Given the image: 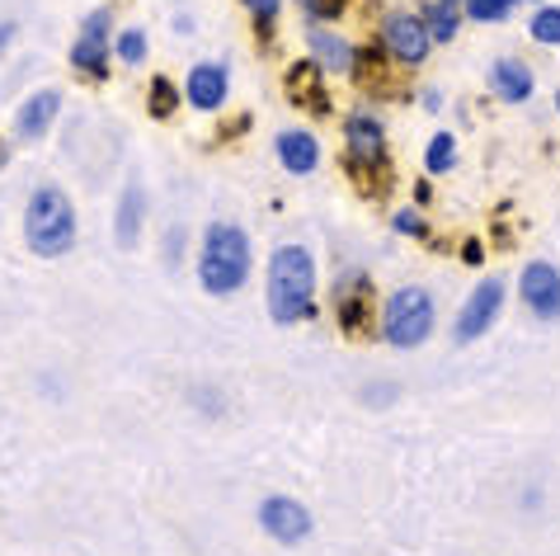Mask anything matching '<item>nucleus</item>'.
<instances>
[{
    "instance_id": "f8f14e48",
    "label": "nucleus",
    "mask_w": 560,
    "mask_h": 556,
    "mask_svg": "<svg viewBox=\"0 0 560 556\" xmlns=\"http://www.w3.org/2000/svg\"><path fill=\"white\" fill-rule=\"evenodd\" d=\"M226 90H231V76L222 61H198V67H189V81H184V100L194 104V109H222L226 104Z\"/></svg>"
},
{
    "instance_id": "dca6fc26",
    "label": "nucleus",
    "mask_w": 560,
    "mask_h": 556,
    "mask_svg": "<svg viewBox=\"0 0 560 556\" xmlns=\"http://www.w3.org/2000/svg\"><path fill=\"white\" fill-rule=\"evenodd\" d=\"M57 109H61V90H38V95H28L20 104V118H14V128H20L24 142H38V137L52 128Z\"/></svg>"
},
{
    "instance_id": "4468645a",
    "label": "nucleus",
    "mask_w": 560,
    "mask_h": 556,
    "mask_svg": "<svg viewBox=\"0 0 560 556\" xmlns=\"http://www.w3.org/2000/svg\"><path fill=\"white\" fill-rule=\"evenodd\" d=\"M306 43H311V61H316L320 71H339V76H353V57H358V48L349 38H339V34H330V28H306Z\"/></svg>"
},
{
    "instance_id": "9d476101",
    "label": "nucleus",
    "mask_w": 560,
    "mask_h": 556,
    "mask_svg": "<svg viewBox=\"0 0 560 556\" xmlns=\"http://www.w3.org/2000/svg\"><path fill=\"white\" fill-rule=\"evenodd\" d=\"M114 14L108 10H95L90 20L81 24V34H75V43H71V61L81 67L85 76H104L108 71V53H114Z\"/></svg>"
},
{
    "instance_id": "39448f33",
    "label": "nucleus",
    "mask_w": 560,
    "mask_h": 556,
    "mask_svg": "<svg viewBox=\"0 0 560 556\" xmlns=\"http://www.w3.org/2000/svg\"><path fill=\"white\" fill-rule=\"evenodd\" d=\"M504 298H509V292H504V278H486V283H476L471 298L462 302V312H457V321H453V339H457V345H471V339L486 335L494 321H500Z\"/></svg>"
},
{
    "instance_id": "423d86ee",
    "label": "nucleus",
    "mask_w": 560,
    "mask_h": 556,
    "mask_svg": "<svg viewBox=\"0 0 560 556\" xmlns=\"http://www.w3.org/2000/svg\"><path fill=\"white\" fill-rule=\"evenodd\" d=\"M518 298L541 326L560 321V269L551 259H527L523 274H518Z\"/></svg>"
},
{
    "instance_id": "c756f323",
    "label": "nucleus",
    "mask_w": 560,
    "mask_h": 556,
    "mask_svg": "<svg viewBox=\"0 0 560 556\" xmlns=\"http://www.w3.org/2000/svg\"><path fill=\"white\" fill-rule=\"evenodd\" d=\"M386 396H396V387H368V401H386Z\"/></svg>"
},
{
    "instance_id": "0eeeda50",
    "label": "nucleus",
    "mask_w": 560,
    "mask_h": 556,
    "mask_svg": "<svg viewBox=\"0 0 560 556\" xmlns=\"http://www.w3.org/2000/svg\"><path fill=\"white\" fill-rule=\"evenodd\" d=\"M259 529L273 537V543H283V547H298L311 537V529H316V519H311V509L302 500H292V496H269L259 505Z\"/></svg>"
},
{
    "instance_id": "1a4fd4ad",
    "label": "nucleus",
    "mask_w": 560,
    "mask_h": 556,
    "mask_svg": "<svg viewBox=\"0 0 560 556\" xmlns=\"http://www.w3.org/2000/svg\"><path fill=\"white\" fill-rule=\"evenodd\" d=\"M345 142H349L353 170H377L386 161V128L372 109H353L345 118Z\"/></svg>"
},
{
    "instance_id": "ddd939ff",
    "label": "nucleus",
    "mask_w": 560,
    "mask_h": 556,
    "mask_svg": "<svg viewBox=\"0 0 560 556\" xmlns=\"http://www.w3.org/2000/svg\"><path fill=\"white\" fill-rule=\"evenodd\" d=\"M490 90L500 95L504 104H527L533 100V90H537V81H533V67L527 61H518V57H500L490 67Z\"/></svg>"
},
{
    "instance_id": "aec40b11",
    "label": "nucleus",
    "mask_w": 560,
    "mask_h": 556,
    "mask_svg": "<svg viewBox=\"0 0 560 556\" xmlns=\"http://www.w3.org/2000/svg\"><path fill=\"white\" fill-rule=\"evenodd\" d=\"M453 165H457V137L453 132H439L424 147V170H429V175H447Z\"/></svg>"
},
{
    "instance_id": "2eb2a0df",
    "label": "nucleus",
    "mask_w": 560,
    "mask_h": 556,
    "mask_svg": "<svg viewBox=\"0 0 560 556\" xmlns=\"http://www.w3.org/2000/svg\"><path fill=\"white\" fill-rule=\"evenodd\" d=\"M142 222H147V189L142 184H128L118 198V212H114V241L122 245V251H132L137 236H142Z\"/></svg>"
},
{
    "instance_id": "a878e982",
    "label": "nucleus",
    "mask_w": 560,
    "mask_h": 556,
    "mask_svg": "<svg viewBox=\"0 0 560 556\" xmlns=\"http://www.w3.org/2000/svg\"><path fill=\"white\" fill-rule=\"evenodd\" d=\"M349 0H302V10L311 14V24H320V20H335L339 10H345Z\"/></svg>"
},
{
    "instance_id": "7ed1b4c3",
    "label": "nucleus",
    "mask_w": 560,
    "mask_h": 556,
    "mask_svg": "<svg viewBox=\"0 0 560 556\" xmlns=\"http://www.w3.org/2000/svg\"><path fill=\"white\" fill-rule=\"evenodd\" d=\"M24 241L43 259H61L75 245V208L57 184H38L24 208Z\"/></svg>"
},
{
    "instance_id": "6ab92c4d",
    "label": "nucleus",
    "mask_w": 560,
    "mask_h": 556,
    "mask_svg": "<svg viewBox=\"0 0 560 556\" xmlns=\"http://www.w3.org/2000/svg\"><path fill=\"white\" fill-rule=\"evenodd\" d=\"M419 20H424V28H429V38H433V43H453V38H457V28H462V14H457L453 5H439V0H433V5L419 14Z\"/></svg>"
},
{
    "instance_id": "473e14b6",
    "label": "nucleus",
    "mask_w": 560,
    "mask_h": 556,
    "mask_svg": "<svg viewBox=\"0 0 560 556\" xmlns=\"http://www.w3.org/2000/svg\"><path fill=\"white\" fill-rule=\"evenodd\" d=\"M556 109H560V90H556Z\"/></svg>"
},
{
    "instance_id": "5701e85b",
    "label": "nucleus",
    "mask_w": 560,
    "mask_h": 556,
    "mask_svg": "<svg viewBox=\"0 0 560 556\" xmlns=\"http://www.w3.org/2000/svg\"><path fill=\"white\" fill-rule=\"evenodd\" d=\"M114 53H118L122 67H142V61H147V34H142V28H122L118 43H114Z\"/></svg>"
},
{
    "instance_id": "b1692460",
    "label": "nucleus",
    "mask_w": 560,
    "mask_h": 556,
    "mask_svg": "<svg viewBox=\"0 0 560 556\" xmlns=\"http://www.w3.org/2000/svg\"><path fill=\"white\" fill-rule=\"evenodd\" d=\"M175 104H179V90L170 85L165 76H155V81H151V114L155 118H170V114H175Z\"/></svg>"
},
{
    "instance_id": "f03ea898",
    "label": "nucleus",
    "mask_w": 560,
    "mask_h": 556,
    "mask_svg": "<svg viewBox=\"0 0 560 556\" xmlns=\"http://www.w3.org/2000/svg\"><path fill=\"white\" fill-rule=\"evenodd\" d=\"M250 278V236L236 222H212L198 255V283L212 298H231Z\"/></svg>"
},
{
    "instance_id": "7c9ffc66",
    "label": "nucleus",
    "mask_w": 560,
    "mask_h": 556,
    "mask_svg": "<svg viewBox=\"0 0 560 556\" xmlns=\"http://www.w3.org/2000/svg\"><path fill=\"white\" fill-rule=\"evenodd\" d=\"M439 5H453V10H457V5H462V0H439Z\"/></svg>"
},
{
    "instance_id": "2f4dec72",
    "label": "nucleus",
    "mask_w": 560,
    "mask_h": 556,
    "mask_svg": "<svg viewBox=\"0 0 560 556\" xmlns=\"http://www.w3.org/2000/svg\"><path fill=\"white\" fill-rule=\"evenodd\" d=\"M0 165H5V147H0Z\"/></svg>"
},
{
    "instance_id": "9b49d317",
    "label": "nucleus",
    "mask_w": 560,
    "mask_h": 556,
    "mask_svg": "<svg viewBox=\"0 0 560 556\" xmlns=\"http://www.w3.org/2000/svg\"><path fill=\"white\" fill-rule=\"evenodd\" d=\"M368 306H372V288H368V274L345 269L335 278V316L345 331H363L368 326Z\"/></svg>"
},
{
    "instance_id": "bb28decb",
    "label": "nucleus",
    "mask_w": 560,
    "mask_h": 556,
    "mask_svg": "<svg viewBox=\"0 0 560 556\" xmlns=\"http://www.w3.org/2000/svg\"><path fill=\"white\" fill-rule=\"evenodd\" d=\"M392 227L400 231V236H424V218H419L415 208H406V212H396L392 218Z\"/></svg>"
},
{
    "instance_id": "72a5a7b5",
    "label": "nucleus",
    "mask_w": 560,
    "mask_h": 556,
    "mask_svg": "<svg viewBox=\"0 0 560 556\" xmlns=\"http://www.w3.org/2000/svg\"><path fill=\"white\" fill-rule=\"evenodd\" d=\"M537 5H541V0H537Z\"/></svg>"
},
{
    "instance_id": "4be33fe9",
    "label": "nucleus",
    "mask_w": 560,
    "mask_h": 556,
    "mask_svg": "<svg viewBox=\"0 0 560 556\" xmlns=\"http://www.w3.org/2000/svg\"><path fill=\"white\" fill-rule=\"evenodd\" d=\"M513 5H518V0H462L466 20H476V24H504Z\"/></svg>"
},
{
    "instance_id": "a211bd4d",
    "label": "nucleus",
    "mask_w": 560,
    "mask_h": 556,
    "mask_svg": "<svg viewBox=\"0 0 560 556\" xmlns=\"http://www.w3.org/2000/svg\"><path fill=\"white\" fill-rule=\"evenodd\" d=\"M278 161H283L288 175H311V170L320 165V142L311 132H283L278 137Z\"/></svg>"
},
{
    "instance_id": "393cba45",
    "label": "nucleus",
    "mask_w": 560,
    "mask_h": 556,
    "mask_svg": "<svg viewBox=\"0 0 560 556\" xmlns=\"http://www.w3.org/2000/svg\"><path fill=\"white\" fill-rule=\"evenodd\" d=\"M245 10L255 14V24H259V38L269 34V24L278 20V10H283V0H245Z\"/></svg>"
},
{
    "instance_id": "6e6552de",
    "label": "nucleus",
    "mask_w": 560,
    "mask_h": 556,
    "mask_svg": "<svg viewBox=\"0 0 560 556\" xmlns=\"http://www.w3.org/2000/svg\"><path fill=\"white\" fill-rule=\"evenodd\" d=\"M382 48L392 53L400 67H419V61L429 57L433 38H429V28H424L419 14L396 10V14H386V20H382Z\"/></svg>"
},
{
    "instance_id": "f3484780",
    "label": "nucleus",
    "mask_w": 560,
    "mask_h": 556,
    "mask_svg": "<svg viewBox=\"0 0 560 556\" xmlns=\"http://www.w3.org/2000/svg\"><path fill=\"white\" fill-rule=\"evenodd\" d=\"M320 67L316 61H298V67L288 71V95L298 100V104H306L311 114H325L330 109V95H325V81H320Z\"/></svg>"
},
{
    "instance_id": "412c9836",
    "label": "nucleus",
    "mask_w": 560,
    "mask_h": 556,
    "mask_svg": "<svg viewBox=\"0 0 560 556\" xmlns=\"http://www.w3.org/2000/svg\"><path fill=\"white\" fill-rule=\"evenodd\" d=\"M527 34H533V43H541V48H560V5H541L533 14V24H527Z\"/></svg>"
},
{
    "instance_id": "20e7f679",
    "label": "nucleus",
    "mask_w": 560,
    "mask_h": 556,
    "mask_svg": "<svg viewBox=\"0 0 560 556\" xmlns=\"http://www.w3.org/2000/svg\"><path fill=\"white\" fill-rule=\"evenodd\" d=\"M439 306H433L429 288H396L382 306V339L392 349H419L433 335Z\"/></svg>"
},
{
    "instance_id": "cd10ccee",
    "label": "nucleus",
    "mask_w": 560,
    "mask_h": 556,
    "mask_svg": "<svg viewBox=\"0 0 560 556\" xmlns=\"http://www.w3.org/2000/svg\"><path fill=\"white\" fill-rule=\"evenodd\" d=\"M462 259H466V265H480V259H486V255H480V245H476V241H466V251H462Z\"/></svg>"
},
{
    "instance_id": "f257e3e1",
    "label": "nucleus",
    "mask_w": 560,
    "mask_h": 556,
    "mask_svg": "<svg viewBox=\"0 0 560 556\" xmlns=\"http://www.w3.org/2000/svg\"><path fill=\"white\" fill-rule=\"evenodd\" d=\"M269 316L278 326H292L311 312L316 302V259H311L306 245H278L269 259Z\"/></svg>"
},
{
    "instance_id": "c85d7f7f",
    "label": "nucleus",
    "mask_w": 560,
    "mask_h": 556,
    "mask_svg": "<svg viewBox=\"0 0 560 556\" xmlns=\"http://www.w3.org/2000/svg\"><path fill=\"white\" fill-rule=\"evenodd\" d=\"M10 43H14V24H0V53H5Z\"/></svg>"
}]
</instances>
